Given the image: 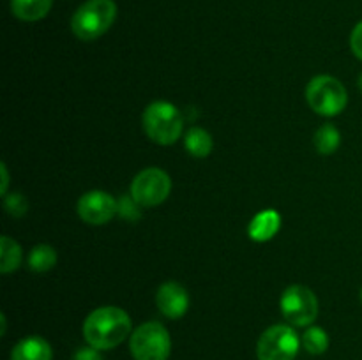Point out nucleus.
<instances>
[{"label":"nucleus","mask_w":362,"mask_h":360,"mask_svg":"<svg viewBox=\"0 0 362 360\" xmlns=\"http://www.w3.org/2000/svg\"><path fill=\"white\" fill-rule=\"evenodd\" d=\"M131 334V318L124 309L105 306L92 311L83 321V337L88 346L112 349L122 344Z\"/></svg>","instance_id":"obj_1"},{"label":"nucleus","mask_w":362,"mask_h":360,"mask_svg":"<svg viewBox=\"0 0 362 360\" xmlns=\"http://www.w3.org/2000/svg\"><path fill=\"white\" fill-rule=\"evenodd\" d=\"M117 18L113 0H87L71 18V30L81 41H95L110 30Z\"/></svg>","instance_id":"obj_2"},{"label":"nucleus","mask_w":362,"mask_h":360,"mask_svg":"<svg viewBox=\"0 0 362 360\" xmlns=\"http://www.w3.org/2000/svg\"><path fill=\"white\" fill-rule=\"evenodd\" d=\"M184 119L177 106L166 101H156L144 112V129L152 141L173 145L182 134Z\"/></svg>","instance_id":"obj_3"},{"label":"nucleus","mask_w":362,"mask_h":360,"mask_svg":"<svg viewBox=\"0 0 362 360\" xmlns=\"http://www.w3.org/2000/svg\"><path fill=\"white\" fill-rule=\"evenodd\" d=\"M306 101L313 112L322 116H336L349 102L346 88L338 78L320 74L315 76L306 87Z\"/></svg>","instance_id":"obj_4"},{"label":"nucleus","mask_w":362,"mask_h":360,"mask_svg":"<svg viewBox=\"0 0 362 360\" xmlns=\"http://www.w3.org/2000/svg\"><path fill=\"white\" fill-rule=\"evenodd\" d=\"M129 348L134 360H168L172 337L161 323L148 321L131 334Z\"/></svg>","instance_id":"obj_5"},{"label":"nucleus","mask_w":362,"mask_h":360,"mask_svg":"<svg viewBox=\"0 0 362 360\" xmlns=\"http://www.w3.org/2000/svg\"><path fill=\"white\" fill-rule=\"evenodd\" d=\"M279 307L293 327H308L313 323L318 316V300L310 288L300 284H293L283 292Z\"/></svg>","instance_id":"obj_6"},{"label":"nucleus","mask_w":362,"mask_h":360,"mask_svg":"<svg viewBox=\"0 0 362 360\" xmlns=\"http://www.w3.org/2000/svg\"><path fill=\"white\" fill-rule=\"evenodd\" d=\"M300 339L288 325H274L258 339V360H293L299 353Z\"/></svg>","instance_id":"obj_7"},{"label":"nucleus","mask_w":362,"mask_h":360,"mask_svg":"<svg viewBox=\"0 0 362 360\" xmlns=\"http://www.w3.org/2000/svg\"><path fill=\"white\" fill-rule=\"evenodd\" d=\"M172 191V179L159 168L141 169L131 184V198L140 207L161 205Z\"/></svg>","instance_id":"obj_8"},{"label":"nucleus","mask_w":362,"mask_h":360,"mask_svg":"<svg viewBox=\"0 0 362 360\" xmlns=\"http://www.w3.org/2000/svg\"><path fill=\"white\" fill-rule=\"evenodd\" d=\"M119 212V203L105 191H88L78 201V215L87 224H106Z\"/></svg>","instance_id":"obj_9"},{"label":"nucleus","mask_w":362,"mask_h":360,"mask_svg":"<svg viewBox=\"0 0 362 360\" xmlns=\"http://www.w3.org/2000/svg\"><path fill=\"white\" fill-rule=\"evenodd\" d=\"M156 304H158V309L161 311L163 316L177 320L187 313L189 295H187L186 288L180 286L179 282L168 281L159 286L158 293H156Z\"/></svg>","instance_id":"obj_10"},{"label":"nucleus","mask_w":362,"mask_h":360,"mask_svg":"<svg viewBox=\"0 0 362 360\" xmlns=\"http://www.w3.org/2000/svg\"><path fill=\"white\" fill-rule=\"evenodd\" d=\"M52 346L37 335L21 339L11 352V360H52Z\"/></svg>","instance_id":"obj_11"},{"label":"nucleus","mask_w":362,"mask_h":360,"mask_svg":"<svg viewBox=\"0 0 362 360\" xmlns=\"http://www.w3.org/2000/svg\"><path fill=\"white\" fill-rule=\"evenodd\" d=\"M279 224H281V217H279L278 212L264 210L255 215L253 221L250 222L247 233H250L255 242H267L278 233Z\"/></svg>","instance_id":"obj_12"},{"label":"nucleus","mask_w":362,"mask_h":360,"mask_svg":"<svg viewBox=\"0 0 362 360\" xmlns=\"http://www.w3.org/2000/svg\"><path fill=\"white\" fill-rule=\"evenodd\" d=\"M53 0H11V13L21 21L42 20L52 9Z\"/></svg>","instance_id":"obj_13"},{"label":"nucleus","mask_w":362,"mask_h":360,"mask_svg":"<svg viewBox=\"0 0 362 360\" xmlns=\"http://www.w3.org/2000/svg\"><path fill=\"white\" fill-rule=\"evenodd\" d=\"M184 143H186L187 152L193 157H207L212 152V147H214L212 136L202 127H191L186 136H184Z\"/></svg>","instance_id":"obj_14"},{"label":"nucleus","mask_w":362,"mask_h":360,"mask_svg":"<svg viewBox=\"0 0 362 360\" xmlns=\"http://www.w3.org/2000/svg\"><path fill=\"white\" fill-rule=\"evenodd\" d=\"M21 263V247L20 244L14 242L11 236L4 235L0 239V272L9 274L16 270Z\"/></svg>","instance_id":"obj_15"},{"label":"nucleus","mask_w":362,"mask_h":360,"mask_svg":"<svg viewBox=\"0 0 362 360\" xmlns=\"http://www.w3.org/2000/svg\"><path fill=\"white\" fill-rule=\"evenodd\" d=\"M341 143V133L332 124H325L315 134V147L322 155H331L338 150Z\"/></svg>","instance_id":"obj_16"},{"label":"nucleus","mask_w":362,"mask_h":360,"mask_svg":"<svg viewBox=\"0 0 362 360\" xmlns=\"http://www.w3.org/2000/svg\"><path fill=\"white\" fill-rule=\"evenodd\" d=\"M57 253L48 244H39L28 254V268L34 272H48L55 267Z\"/></svg>","instance_id":"obj_17"},{"label":"nucleus","mask_w":362,"mask_h":360,"mask_svg":"<svg viewBox=\"0 0 362 360\" xmlns=\"http://www.w3.org/2000/svg\"><path fill=\"white\" fill-rule=\"evenodd\" d=\"M303 346L311 355H322L329 348L327 332L320 327H310L303 334Z\"/></svg>","instance_id":"obj_18"},{"label":"nucleus","mask_w":362,"mask_h":360,"mask_svg":"<svg viewBox=\"0 0 362 360\" xmlns=\"http://www.w3.org/2000/svg\"><path fill=\"white\" fill-rule=\"evenodd\" d=\"M4 207H6L7 214L14 215V217H21V215L27 214L28 210L27 200H25L23 194L20 193H13L9 194V196H6V200H4Z\"/></svg>","instance_id":"obj_19"},{"label":"nucleus","mask_w":362,"mask_h":360,"mask_svg":"<svg viewBox=\"0 0 362 360\" xmlns=\"http://www.w3.org/2000/svg\"><path fill=\"white\" fill-rule=\"evenodd\" d=\"M136 207H140V205H138L133 198H122V200L119 201L120 215L126 219H129V221H134V219L140 215V212H138Z\"/></svg>","instance_id":"obj_20"},{"label":"nucleus","mask_w":362,"mask_h":360,"mask_svg":"<svg viewBox=\"0 0 362 360\" xmlns=\"http://www.w3.org/2000/svg\"><path fill=\"white\" fill-rule=\"evenodd\" d=\"M350 48H352L354 55L362 60V21L354 27L352 34H350Z\"/></svg>","instance_id":"obj_21"},{"label":"nucleus","mask_w":362,"mask_h":360,"mask_svg":"<svg viewBox=\"0 0 362 360\" xmlns=\"http://www.w3.org/2000/svg\"><path fill=\"white\" fill-rule=\"evenodd\" d=\"M101 349L94 348V346H87V348H80L76 353H74L73 360H103Z\"/></svg>","instance_id":"obj_22"},{"label":"nucleus","mask_w":362,"mask_h":360,"mask_svg":"<svg viewBox=\"0 0 362 360\" xmlns=\"http://www.w3.org/2000/svg\"><path fill=\"white\" fill-rule=\"evenodd\" d=\"M0 169H2V194L6 196L7 193V184H9V175H7V168L6 164H0Z\"/></svg>","instance_id":"obj_23"},{"label":"nucleus","mask_w":362,"mask_h":360,"mask_svg":"<svg viewBox=\"0 0 362 360\" xmlns=\"http://www.w3.org/2000/svg\"><path fill=\"white\" fill-rule=\"evenodd\" d=\"M359 88L362 90V74L359 76Z\"/></svg>","instance_id":"obj_24"},{"label":"nucleus","mask_w":362,"mask_h":360,"mask_svg":"<svg viewBox=\"0 0 362 360\" xmlns=\"http://www.w3.org/2000/svg\"><path fill=\"white\" fill-rule=\"evenodd\" d=\"M361 299H362V289H361Z\"/></svg>","instance_id":"obj_25"}]
</instances>
